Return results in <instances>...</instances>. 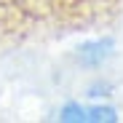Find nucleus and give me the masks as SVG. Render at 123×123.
Segmentation results:
<instances>
[{
	"label": "nucleus",
	"mask_w": 123,
	"mask_h": 123,
	"mask_svg": "<svg viewBox=\"0 0 123 123\" xmlns=\"http://www.w3.org/2000/svg\"><path fill=\"white\" fill-rule=\"evenodd\" d=\"M6 19H8V8H6L3 0H0V32L6 30Z\"/></svg>",
	"instance_id": "obj_1"
}]
</instances>
